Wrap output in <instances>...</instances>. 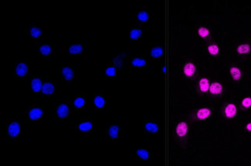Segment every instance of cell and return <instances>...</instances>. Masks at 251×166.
Segmentation results:
<instances>
[{
	"label": "cell",
	"instance_id": "6da1fadb",
	"mask_svg": "<svg viewBox=\"0 0 251 166\" xmlns=\"http://www.w3.org/2000/svg\"><path fill=\"white\" fill-rule=\"evenodd\" d=\"M20 131V126L19 123H17V122H13L12 124H10V125L9 126V128H8V133H9V135H10L11 137H16V136L19 135Z\"/></svg>",
	"mask_w": 251,
	"mask_h": 166
},
{
	"label": "cell",
	"instance_id": "7a4b0ae2",
	"mask_svg": "<svg viewBox=\"0 0 251 166\" xmlns=\"http://www.w3.org/2000/svg\"><path fill=\"white\" fill-rule=\"evenodd\" d=\"M188 131V126L185 122H181L176 128V133L179 137H183L186 135Z\"/></svg>",
	"mask_w": 251,
	"mask_h": 166
},
{
	"label": "cell",
	"instance_id": "3957f363",
	"mask_svg": "<svg viewBox=\"0 0 251 166\" xmlns=\"http://www.w3.org/2000/svg\"><path fill=\"white\" fill-rule=\"evenodd\" d=\"M57 113V115L59 116L60 118H64V117H66V116L68 115V114H69L68 107L64 104H60V105L59 106V107H58Z\"/></svg>",
	"mask_w": 251,
	"mask_h": 166
},
{
	"label": "cell",
	"instance_id": "277c9868",
	"mask_svg": "<svg viewBox=\"0 0 251 166\" xmlns=\"http://www.w3.org/2000/svg\"><path fill=\"white\" fill-rule=\"evenodd\" d=\"M43 116V111L40 108L32 109L29 113V117L31 120H37Z\"/></svg>",
	"mask_w": 251,
	"mask_h": 166
},
{
	"label": "cell",
	"instance_id": "5b68a950",
	"mask_svg": "<svg viewBox=\"0 0 251 166\" xmlns=\"http://www.w3.org/2000/svg\"><path fill=\"white\" fill-rule=\"evenodd\" d=\"M225 114L227 117H234L236 114V107L233 104H229L225 109Z\"/></svg>",
	"mask_w": 251,
	"mask_h": 166
},
{
	"label": "cell",
	"instance_id": "8992f818",
	"mask_svg": "<svg viewBox=\"0 0 251 166\" xmlns=\"http://www.w3.org/2000/svg\"><path fill=\"white\" fill-rule=\"evenodd\" d=\"M209 91L210 93L213 94H220L222 93V86L219 83H213L211 84V86L209 87Z\"/></svg>",
	"mask_w": 251,
	"mask_h": 166
},
{
	"label": "cell",
	"instance_id": "52a82bcc",
	"mask_svg": "<svg viewBox=\"0 0 251 166\" xmlns=\"http://www.w3.org/2000/svg\"><path fill=\"white\" fill-rule=\"evenodd\" d=\"M27 70H28L27 66L25 63H20L15 68L16 75H18L19 77H23L27 73Z\"/></svg>",
	"mask_w": 251,
	"mask_h": 166
},
{
	"label": "cell",
	"instance_id": "ba28073f",
	"mask_svg": "<svg viewBox=\"0 0 251 166\" xmlns=\"http://www.w3.org/2000/svg\"><path fill=\"white\" fill-rule=\"evenodd\" d=\"M196 71V67L192 63H187L184 67V73L187 77H192Z\"/></svg>",
	"mask_w": 251,
	"mask_h": 166
},
{
	"label": "cell",
	"instance_id": "9c48e42d",
	"mask_svg": "<svg viewBox=\"0 0 251 166\" xmlns=\"http://www.w3.org/2000/svg\"><path fill=\"white\" fill-rule=\"evenodd\" d=\"M41 90L44 94H51L54 91V86L50 83H46L43 85Z\"/></svg>",
	"mask_w": 251,
	"mask_h": 166
},
{
	"label": "cell",
	"instance_id": "30bf717a",
	"mask_svg": "<svg viewBox=\"0 0 251 166\" xmlns=\"http://www.w3.org/2000/svg\"><path fill=\"white\" fill-rule=\"evenodd\" d=\"M31 85H32V89L34 92H38L40 91L41 89H42V82L40 79L38 78H35L32 80V83H31Z\"/></svg>",
	"mask_w": 251,
	"mask_h": 166
},
{
	"label": "cell",
	"instance_id": "8fae6325",
	"mask_svg": "<svg viewBox=\"0 0 251 166\" xmlns=\"http://www.w3.org/2000/svg\"><path fill=\"white\" fill-rule=\"evenodd\" d=\"M210 114H211V111H209V109H200V110L198 111V113H197V117H198L199 119L203 120L207 118L208 117H209Z\"/></svg>",
	"mask_w": 251,
	"mask_h": 166
},
{
	"label": "cell",
	"instance_id": "7c38bea8",
	"mask_svg": "<svg viewBox=\"0 0 251 166\" xmlns=\"http://www.w3.org/2000/svg\"><path fill=\"white\" fill-rule=\"evenodd\" d=\"M62 73L64 74V77L66 80H71L73 79V72L72 69L70 67H64L62 70Z\"/></svg>",
	"mask_w": 251,
	"mask_h": 166
},
{
	"label": "cell",
	"instance_id": "4fadbf2b",
	"mask_svg": "<svg viewBox=\"0 0 251 166\" xmlns=\"http://www.w3.org/2000/svg\"><path fill=\"white\" fill-rule=\"evenodd\" d=\"M83 51V47L80 44H75L71 46L69 48V53L71 54H77V53H80Z\"/></svg>",
	"mask_w": 251,
	"mask_h": 166
},
{
	"label": "cell",
	"instance_id": "5bb4252c",
	"mask_svg": "<svg viewBox=\"0 0 251 166\" xmlns=\"http://www.w3.org/2000/svg\"><path fill=\"white\" fill-rule=\"evenodd\" d=\"M118 131L119 127L117 126V125H113V126H111L110 128H109L108 133H109V135H110V137H111V138L115 139V138H117V135H118Z\"/></svg>",
	"mask_w": 251,
	"mask_h": 166
},
{
	"label": "cell",
	"instance_id": "9a60e30c",
	"mask_svg": "<svg viewBox=\"0 0 251 166\" xmlns=\"http://www.w3.org/2000/svg\"><path fill=\"white\" fill-rule=\"evenodd\" d=\"M199 88L203 92H206L209 89V80L205 78L201 79L199 82Z\"/></svg>",
	"mask_w": 251,
	"mask_h": 166
},
{
	"label": "cell",
	"instance_id": "2e32d148",
	"mask_svg": "<svg viewBox=\"0 0 251 166\" xmlns=\"http://www.w3.org/2000/svg\"><path fill=\"white\" fill-rule=\"evenodd\" d=\"M93 124L90 123V122H84V123H81V124H79V129L81 131H88L92 129Z\"/></svg>",
	"mask_w": 251,
	"mask_h": 166
},
{
	"label": "cell",
	"instance_id": "e0dca14e",
	"mask_svg": "<svg viewBox=\"0 0 251 166\" xmlns=\"http://www.w3.org/2000/svg\"><path fill=\"white\" fill-rule=\"evenodd\" d=\"M230 73L234 80H239L241 77V71L237 67H232L230 69Z\"/></svg>",
	"mask_w": 251,
	"mask_h": 166
},
{
	"label": "cell",
	"instance_id": "ac0fdd59",
	"mask_svg": "<svg viewBox=\"0 0 251 166\" xmlns=\"http://www.w3.org/2000/svg\"><path fill=\"white\" fill-rule=\"evenodd\" d=\"M162 54L163 50L162 49L161 47H155V48H153V49L152 50V51H151V55H152V56H153V57L155 58L159 57V56H161Z\"/></svg>",
	"mask_w": 251,
	"mask_h": 166
},
{
	"label": "cell",
	"instance_id": "d6986e66",
	"mask_svg": "<svg viewBox=\"0 0 251 166\" xmlns=\"http://www.w3.org/2000/svg\"><path fill=\"white\" fill-rule=\"evenodd\" d=\"M145 128L147 131L152 133H155L159 131V126L154 123H147L145 124Z\"/></svg>",
	"mask_w": 251,
	"mask_h": 166
},
{
	"label": "cell",
	"instance_id": "ffe728a7",
	"mask_svg": "<svg viewBox=\"0 0 251 166\" xmlns=\"http://www.w3.org/2000/svg\"><path fill=\"white\" fill-rule=\"evenodd\" d=\"M250 51V47L248 44L241 45L237 48V52L240 54H246Z\"/></svg>",
	"mask_w": 251,
	"mask_h": 166
},
{
	"label": "cell",
	"instance_id": "44dd1931",
	"mask_svg": "<svg viewBox=\"0 0 251 166\" xmlns=\"http://www.w3.org/2000/svg\"><path fill=\"white\" fill-rule=\"evenodd\" d=\"M141 33H142V32L140 29H132L130 33V38L131 40H137L141 36Z\"/></svg>",
	"mask_w": 251,
	"mask_h": 166
},
{
	"label": "cell",
	"instance_id": "7402d4cb",
	"mask_svg": "<svg viewBox=\"0 0 251 166\" xmlns=\"http://www.w3.org/2000/svg\"><path fill=\"white\" fill-rule=\"evenodd\" d=\"M104 99L101 96H97L94 98V104L99 108H102L104 106Z\"/></svg>",
	"mask_w": 251,
	"mask_h": 166
},
{
	"label": "cell",
	"instance_id": "603a6c76",
	"mask_svg": "<svg viewBox=\"0 0 251 166\" xmlns=\"http://www.w3.org/2000/svg\"><path fill=\"white\" fill-rule=\"evenodd\" d=\"M137 154H138V155L139 157L144 160L148 159V158H149L148 151L145 150V149H139V150L137 151Z\"/></svg>",
	"mask_w": 251,
	"mask_h": 166
},
{
	"label": "cell",
	"instance_id": "cb8c5ba5",
	"mask_svg": "<svg viewBox=\"0 0 251 166\" xmlns=\"http://www.w3.org/2000/svg\"><path fill=\"white\" fill-rule=\"evenodd\" d=\"M132 65L134 66H143L146 65V61L143 59L135 58L132 61Z\"/></svg>",
	"mask_w": 251,
	"mask_h": 166
},
{
	"label": "cell",
	"instance_id": "d4e9b609",
	"mask_svg": "<svg viewBox=\"0 0 251 166\" xmlns=\"http://www.w3.org/2000/svg\"><path fill=\"white\" fill-rule=\"evenodd\" d=\"M40 53L43 54V55H49L51 53V48L48 45H43V46L40 47Z\"/></svg>",
	"mask_w": 251,
	"mask_h": 166
},
{
	"label": "cell",
	"instance_id": "484cf974",
	"mask_svg": "<svg viewBox=\"0 0 251 166\" xmlns=\"http://www.w3.org/2000/svg\"><path fill=\"white\" fill-rule=\"evenodd\" d=\"M41 33H42L41 30L39 28H36V27H33L30 30V34L32 35V36L35 38L39 37L41 35Z\"/></svg>",
	"mask_w": 251,
	"mask_h": 166
},
{
	"label": "cell",
	"instance_id": "4316f807",
	"mask_svg": "<svg viewBox=\"0 0 251 166\" xmlns=\"http://www.w3.org/2000/svg\"><path fill=\"white\" fill-rule=\"evenodd\" d=\"M84 104H85V100L81 98H77L74 100V106L77 107V108L82 107L84 105Z\"/></svg>",
	"mask_w": 251,
	"mask_h": 166
},
{
	"label": "cell",
	"instance_id": "83f0119b",
	"mask_svg": "<svg viewBox=\"0 0 251 166\" xmlns=\"http://www.w3.org/2000/svg\"><path fill=\"white\" fill-rule=\"evenodd\" d=\"M138 19L140 21L145 22L148 19V14L147 13H145V12H141V13H139L138 15Z\"/></svg>",
	"mask_w": 251,
	"mask_h": 166
},
{
	"label": "cell",
	"instance_id": "f1b7e54d",
	"mask_svg": "<svg viewBox=\"0 0 251 166\" xmlns=\"http://www.w3.org/2000/svg\"><path fill=\"white\" fill-rule=\"evenodd\" d=\"M199 36H202V37L205 38L206 37V36H208L209 34V30L207 29H206V28H204V27H201V28H199Z\"/></svg>",
	"mask_w": 251,
	"mask_h": 166
},
{
	"label": "cell",
	"instance_id": "f546056e",
	"mask_svg": "<svg viewBox=\"0 0 251 166\" xmlns=\"http://www.w3.org/2000/svg\"><path fill=\"white\" fill-rule=\"evenodd\" d=\"M208 50L212 55H216L219 53V47L216 45H211L208 48Z\"/></svg>",
	"mask_w": 251,
	"mask_h": 166
},
{
	"label": "cell",
	"instance_id": "4dcf8cb0",
	"mask_svg": "<svg viewBox=\"0 0 251 166\" xmlns=\"http://www.w3.org/2000/svg\"><path fill=\"white\" fill-rule=\"evenodd\" d=\"M242 104H243V106L244 107H250L251 106V98H244V99L243 100Z\"/></svg>",
	"mask_w": 251,
	"mask_h": 166
},
{
	"label": "cell",
	"instance_id": "1f68e13d",
	"mask_svg": "<svg viewBox=\"0 0 251 166\" xmlns=\"http://www.w3.org/2000/svg\"><path fill=\"white\" fill-rule=\"evenodd\" d=\"M115 69L114 67H109L106 70V74L108 77H113L115 75Z\"/></svg>",
	"mask_w": 251,
	"mask_h": 166
},
{
	"label": "cell",
	"instance_id": "d6a6232c",
	"mask_svg": "<svg viewBox=\"0 0 251 166\" xmlns=\"http://www.w3.org/2000/svg\"><path fill=\"white\" fill-rule=\"evenodd\" d=\"M247 130H249V131H251V123H250V124H247Z\"/></svg>",
	"mask_w": 251,
	"mask_h": 166
},
{
	"label": "cell",
	"instance_id": "836d02e7",
	"mask_svg": "<svg viewBox=\"0 0 251 166\" xmlns=\"http://www.w3.org/2000/svg\"><path fill=\"white\" fill-rule=\"evenodd\" d=\"M163 72H165V67H163Z\"/></svg>",
	"mask_w": 251,
	"mask_h": 166
}]
</instances>
